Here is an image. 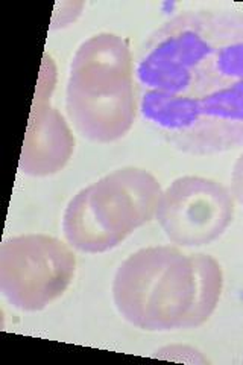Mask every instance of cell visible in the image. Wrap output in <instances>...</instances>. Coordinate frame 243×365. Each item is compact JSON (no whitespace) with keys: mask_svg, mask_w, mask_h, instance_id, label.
<instances>
[{"mask_svg":"<svg viewBox=\"0 0 243 365\" xmlns=\"http://www.w3.org/2000/svg\"><path fill=\"white\" fill-rule=\"evenodd\" d=\"M137 108L160 139L190 155L243 146V11H182L134 63Z\"/></svg>","mask_w":243,"mask_h":365,"instance_id":"cell-1","label":"cell"},{"mask_svg":"<svg viewBox=\"0 0 243 365\" xmlns=\"http://www.w3.org/2000/svg\"><path fill=\"white\" fill-rule=\"evenodd\" d=\"M224 287L219 262L170 245L142 248L113 280V300L125 322L148 332L187 330L213 315Z\"/></svg>","mask_w":243,"mask_h":365,"instance_id":"cell-2","label":"cell"},{"mask_svg":"<svg viewBox=\"0 0 243 365\" xmlns=\"http://www.w3.org/2000/svg\"><path fill=\"white\" fill-rule=\"evenodd\" d=\"M66 110L75 130L90 142L107 145L128 134L138 108L133 53L123 37L100 32L76 49Z\"/></svg>","mask_w":243,"mask_h":365,"instance_id":"cell-3","label":"cell"},{"mask_svg":"<svg viewBox=\"0 0 243 365\" xmlns=\"http://www.w3.org/2000/svg\"><path fill=\"white\" fill-rule=\"evenodd\" d=\"M161 195V185L148 170L115 169L68 201L63 216L66 241L81 253H107L155 218Z\"/></svg>","mask_w":243,"mask_h":365,"instance_id":"cell-4","label":"cell"},{"mask_svg":"<svg viewBox=\"0 0 243 365\" xmlns=\"http://www.w3.org/2000/svg\"><path fill=\"white\" fill-rule=\"evenodd\" d=\"M75 271V253L53 236L21 235L0 247V291L20 311L38 312L60 299Z\"/></svg>","mask_w":243,"mask_h":365,"instance_id":"cell-5","label":"cell"},{"mask_svg":"<svg viewBox=\"0 0 243 365\" xmlns=\"http://www.w3.org/2000/svg\"><path fill=\"white\" fill-rule=\"evenodd\" d=\"M155 218L170 242L204 247L221 237L233 222V195L212 178L180 177L161 195Z\"/></svg>","mask_w":243,"mask_h":365,"instance_id":"cell-6","label":"cell"},{"mask_svg":"<svg viewBox=\"0 0 243 365\" xmlns=\"http://www.w3.org/2000/svg\"><path fill=\"white\" fill-rule=\"evenodd\" d=\"M75 151V137L63 114L36 99L23 140L19 169L29 177H49L64 169Z\"/></svg>","mask_w":243,"mask_h":365,"instance_id":"cell-7","label":"cell"},{"mask_svg":"<svg viewBox=\"0 0 243 365\" xmlns=\"http://www.w3.org/2000/svg\"><path fill=\"white\" fill-rule=\"evenodd\" d=\"M231 193H233V198L243 205V153L239 155L233 168V174H231Z\"/></svg>","mask_w":243,"mask_h":365,"instance_id":"cell-8","label":"cell"}]
</instances>
